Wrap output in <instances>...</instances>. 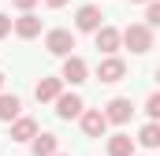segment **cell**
<instances>
[{
	"label": "cell",
	"instance_id": "cell-1",
	"mask_svg": "<svg viewBox=\"0 0 160 156\" xmlns=\"http://www.w3.org/2000/svg\"><path fill=\"white\" fill-rule=\"evenodd\" d=\"M123 45H127L130 52H149V48H153V26H149V22H130V26L123 30Z\"/></svg>",
	"mask_w": 160,
	"mask_h": 156
},
{
	"label": "cell",
	"instance_id": "cell-14",
	"mask_svg": "<svg viewBox=\"0 0 160 156\" xmlns=\"http://www.w3.org/2000/svg\"><path fill=\"white\" fill-rule=\"evenodd\" d=\"M108 156H134V138L130 134H112L108 138Z\"/></svg>",
	"mask_w": 160,
	"mask_h": 156
},
{
	"label": "cell",
	"instance_id": "cell-7",
	"mask_svg": "<svg viewBox=\"0 0 160 156\" xmlns=\"http://www.w3.org/2000/svg\"><path fill=\"white\" fill-rule=\"evenodd\" d=\"M82 112H86V104H82L78 93H60L56 97V115L60 119H78Z\"/></svg>",
	"mask_w": 160,
	"mask_h": 156
},
{
	"label": "cell",
	"instance_id": "cell-3",
	"mask_svg": "<svg viewBox=\"0 0 160 156\" xmlns=\"http://www.w3.org/2000/svg\"><path fill=\"white\" fill-rule=\"evenodd\" d=\"M45 48H48L52 56H71V48H75V34H71V30H48Z\"/></svg>",
	"mask_w": 160,
	"mask_h": 156
},
{
	"label": "cell",
	"instance_id": "cell-12",
	"mask_svg": "<svg viewBox=\"0 0 160 156\" xmlns=\"http://www.w3.org/2000/svg\"><path fill=\"white\" fill-rule=\"evenodd\" d=\"M63 93V78H41L38 89H34V97H38L41 104H48V100H56Z\"/></svg>",
	"mask_w": 160,
	"mask_h": 156
},
{
	"label": "cell",
	"instance_id": "cell-19",
	"mask_svg": "<svg viewBox=\"0 0 160 156\" xmlns=\"http://www.w3.org/2000/svg\"><path fill=\"white\" fill-rule=\"evenodd\" d=\"M11 30H15V22H11V15H4V11H0V37H8Z\"/></svg>",
	"mask_w": 160,
	"mask_h": 156
},
{
	"label": "cell",
	"instance_id": "cell-2",
	"mask_svg": "<svg viewBox=\"0 0 160 156\" xmlns=\"http://www.w3.org/2000/svg\"><path fill=\"white\" fill-rule=\"evenodd\" d=\"M101 19H104V15H101V7H97V4H82L78 15H75V26H78L82 34H97V30L104 26Z\"/></svg>",
	"mask_w": 160,
	"mask_h": 156
},
{
	"label": "cell",
	"instance_id": "cell-5",
	"mask_svg": "<svg viewBox=\"0 0 160 156\" xmlns=\"http://www.w3.org/2000/svg\"><path fill=\"white\" fill-rule=\"evenodd\" d=\"M93 41H97V52L116 56V48L123 45V30H116V26H101V30L93 34Z\"/></svg>",
	"mask_w": 160,
	"mask_h": 156
},
{
	"label": "cell",
	"instance_id": "cell-4",
	"mask_svg": "<svg viewBox=\"0 0 160 156\" xmlns=\"http://www.w3.org/2000/svg\"><path fill=\"white\" fill-rule=\"evenodd\" d=\"M82 134L86 138H104V130H108V115L104 112H97V108H89V112H82Z\"/></svg>",
	"mask_w": 160,
	"mask_h": 156
},
{
	"label": "cell",
	"instance_id": "cell-22",
	"mask_svg": "<svg viewBox=\"0 0 160 156\" xmlns=\"http://www.w3.org/2000/svg\"><path fill=\"white\" fill-rule=\"evenodd\" d=\"M130 4H149V0H130Z\"/></svg>",
	"mask_w": 160,
	"mask_h": 156
},
{
	"label": "cell",
	"instance_id": "cell-20",
	"mask_svg": "<svg viewBox=\"0 0 160 156\" xmlns=\"http://www.w3.org/2000/svg\"><path fill=\"white\" fill-rule=\"evenodd\" d=\"M11 4H15V7H19V11H30V7H34V4H38V0H11Z\"/></svg>",
	"mask_w": 160,
	"mask_h": 156
},
{
	"label": "cell",
	"instance_id": "cell-11",
	"mask_svg": "<svg viewBox=\"0 0 160 156\" xmlns=\"http://www.w3.org/2000/svg\"><path fill=\"white\" fill-rule=\"evenodd\" d=\"M15 34H19V37H22V41L38 37V34H41V19H38V15H34V11H22V15L15 19Z\"/></svg>",
	"mask_w": 160,
	"mask_h": 156
},
{
	"label": "cell",
	"instance_id": "cell-13",
	"mask_svg": "<svg viewBox=\"0 0 160 156\" xmlns=\"http://www.w3.org/2000/svg\"><path fill=\"white\" fill-rule=\"evenodd\" d=\"M30 149H34V156H56L60 153V138L56 134H38L30 141Z\"/></svg>",
	"mask_w": 160,
	"mask_h": 156
},
{
	"label": "cell",
	"instance_id": "cell-9",
	"mask_svg": "<svg viewBox=\"0 0 160 156\" xmlns=\"http://www.w3.org/2000/svg\"><path fill=\"white\" fill-rule=\"evenodd\" d=\"M104 115H108V123H127V119L134 115V104L127 97H116V100L104 104Z\"/></svg>",
	"mask_w": 160,
	"mask_h": 156
},
{
	"label": "cell",
	"instance_id": "cell-23",
	"mask_svg": "<svg viewBox=\"0 0 160 156\" xmlns=\"http://www.w3.org/2000/svg\"><path fill=\"white\" fill-rule=\"evenodd\" d=\"M0 85H4V71H0Z\"/></svg>",
	"mask_w": 160,
	"mask_h": 156
},
{
	"label": "cell",
	"instance_id": "cell-10",
	"mask_svg": "<svg viewBox=\"0 0 160 156\" xmlns=\"http://www.w3.org/2000/svg\"><path fill=\"white\" fill-rule=\"evenodd\" d=\"M34 138H38V123L30 115L11 119V141H34Z\"/></svg>",
	"mask_w": 160,
	"mask_h": 156
},
{
	"label": "cell",
	"instance_id": "cell-15",
	"mask_svg": "<svg viewBox=\"0 0 160 156\" xmlns=\"http://www.w3.org/2000/svg\"><path fill=\"white\" fill-rule=\"evenodd\" d=\"M19 112H22V100L15 93H0V119L11 123V119H19Z\"/></svg>",
	"mask_w": 160,
	"mask_h": 156
},
{
	"label": "cell",
	"instance_id": "cell-17",
	"mask_svg": "<svg viewBox=\"0 0 160 156\" xmlns=\"http://www.w3.org/2000/svg\"><path fill=\"white\" fill-rule=\"evenodd\" d=\"M145 22L149 26H160V0H149L145 4Z\"/></svg>",
	"mask_w": 160,
	"mask_h": 156
},
{
	"label": "cell",
	"instance_id": "cell-25",
	"mask_svg": "<svg viewBox=\"0 0 160 156\" xmlns=\"http://www.w3.org/2000/svg\"><path fill=\"white\" fill-rule=\"evenodd\" d=\"M56 156H67V153H56Z\"/></svg>",
	"mask_w": 160,
	"mask_h": 156
},
{
	"label": "cell",
	"instance_id": "cell-18",
	"mask_svg": "<svg viewBox=\"0 0 160 156\" xmlns=\"http://www.w3.org/2000/svg\"><path fill=\"white\" fill-rule=\"evenodd\" d=\"M145 112H149V119H157V123H160V93H153V97L145 100Z\"/></svg>",
	"mask_w": 160,
	"mask_h": 156
},
{
	"label": "cell",
	"instance_id": "cell-8",
	"mask_svg": "<svg viewBox=\"0 0 160 156\" xmlns=\"http://www.w3.org/2000/svg\"><path fill=\"white\" fill-rule=\"evenodd\" d=\"M123 75H127V63H123L119 56H104L97 63V78L101 82H123Z\"/></svg>",
	"mask_w": 160,
	"mask_h": 156
},
{
	"label": "cell",
	"instance_id": "cell-24",
	"mask_svg": "<svg viewBox=\"0 0 160 156\" xmlns=\"http://www.w3.org/2000/svg\"><path fill=\"white\" fill-rule=\"evenodd\" d=\"M157 82H160V67H157Z\"/></svg>",
	"mask_w": 160,
	"mask_h": 156
},
{
	"label": "cell",
	"instance_id": "cell-6",
	"mask_svg": "<svg viewBox=\"0 0 160 156\" xmlns=\"http://www.w3.org/2000/svg\"><path fill=\"white\" fill-rule=\"evenodd\" d=\"M86 75H89V67H86V60H82V56H63V71H60V78H63V82L82 85V82H86Z\"/></svg>",
	"mask_w": 160,
	"mask_h": 156
},
{
	"label": "cell",
	"instance_id": "cell-21",
	"mask_svg": "<svg viewBox=\"0 0 160 156\" xmlns=\"http://www.w3.org/2000/svg\"><path fill=\"white\" fill-rule=\"evenodd\" d=\"M45 4H48V7H63L67 0H45Z\"/></svg>",
	"mask_w": 160,
	"mask_h": 156
},
{
	"label": "cell",
	"instance_id": "cell-16",
	"mask_svg": "<svg viewBox=\"0 0 160 156\" xmlns=\"http://www.w3.org/2000/svg\"><path fill=\"white\" fill-rule=\"evenodd\" d=\"M138 141H142L145 149H160V123H157V119H149V123L142 126V134H138Z\"/></svg>",
	"mask_w": 160,
	"mask_h": 156
}]
</instances>
